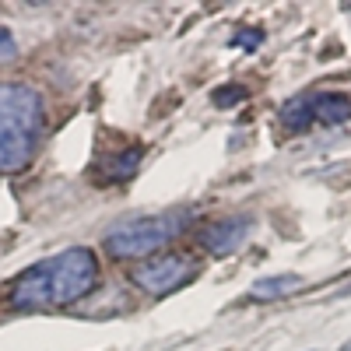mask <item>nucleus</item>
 <instances>
[{
  "label": "nucleus",
  "instance_id": "nucleus-11",
  "mask_svg": "<svg viewBox=\"0 0 351 351\" xmlns=\"http://www.w3.org/2000/svg\"><path fill=\"white\" fill-rule=\"evenodd\" d=\"M14 53H18L14 39H11L8 32H0V60H14Z\"/></svg>",
  "mask_w": 351,
  "mask_h": 351
},
{
  "label": "nucleus",
  "instance_id": "nucleus-12",
  "mask_svg": "<svg viewBox=\"0 0 351 351\" xmlns=\"http://www.w3.org/2000/svg\"><path fill=\"white\" fill-rule=\"evenodd\" d=\"M239 46H246V49H256L260 46V32H253V28H246V32H239V39H236Z\"/></svg>",
  "mask_w": 351,
  "mask_h": 351
},
{
  "label": "nucleus",
  "instance_id": "nucleus-1",
  "mask_svg": "<svg viewBox=\"0 0 351 351\" xmlns=\"http://www.w3.org/2000/svg\"><path fill=\"white\" fill-rule=\"evenodd\" d=\"M95 278H99L95 253L84 246H71L49 260H39L25 274H18V281L11 285V306L14 309H64V306H74L81 295H88Z\"/></svg>",
  "mask_w": 351,
  "mask_h": 351
},
{
  "label": "nucleus",
  "instance_id": "nucleus-10",
  "mask_svg": "<svg viewBox=\"0 0 351 351\" xmlns=\"http://www.w3.org/2000/svg\"><path fill=\"white\" fill-rule=\"evenodd\" d=\"M246 99V88L243 84H225V88H218V92H215V106H239Z\"/></svg>",
  "mask_w": 351,
  "mask_h": 351
},
{
  "label": "nucleus",
  "instance_id": "nucleus-5",
  "mask_svg": "<svg viewBox=\"0 0 351 351\" xmlns=\"http://www.w3.org/2000/svg\"><path fill=\"white\" fill-rule=\"evenodd\" d=\"M250 228H253V221L246 215H232V218H221V221H211L208 228H200L197 239H200V246L208 250V253L228 256V253H236L246 243Z\"/></svg>",
  "mask_w": 351,
  "mask_h": 351
},
{
  "label": "nucleus",
  "instance_id": "nucleus-3",
  "mask_svg": "<svg viewBox=\"0 0 351 351\" xmlns=\"http://www.w3.org/2000/svg\"><path fill=\"white\" fill-rule=\"evenodd\" d=\"M183 228H186V215H183V211L127 218V221H120V225H112V228H109L106 250H109L112 256H120V260L148 256V253L162 250L165 243H172Z\"/></svg>",
  "mask_w": 351,
  "mask_h": 351
},
{
  "label": "nucleus",
  "instance_id": "nucleus-7",
  "mask_svg": "<svg viewBox=\"0 0 351 351\" xmlns=\"http://www.w3.org/2000/svg\"><path fill=\"white\" fill-rule=\"evenodd\" d=\"M295 288H302V278L299 274H278V278H263L250 288V295L260 299V302H271V299H281V295H291Z\"/></svg>",
  "mask_w": 351,
  "mask_h": 351
},
{
  "label": "nucleus",
  "instance_id": "nucleus-8",
  "mask_svg": "<svg viewBox=\"0 0 351 351\" xmlns=\"http://www.w3.org/2000/svg\"><path fill=\"white\" fill-rule=\"evenodd\" d=\"M281 123L288 130H309L313 127V106H309V95H295L281 106Z\"/></svg>",
  "mask_w": 351,
  "mask_h": 351
},
{
  "label": "nucleus",
  "instance_id": "nucleus-4",
  "mask_svg": "<svg viewBox=\"0 0 351 351\" xmlns=\"http://www.w3.org/2000/svg\"><path fill=\"white\" fill-rule=\"evenodd\" d=\"M197 271L200 267L190 256H158L134 271V285L144 288L148 295H169V291H180L183 285H190Z\"/></svg>",
  "mask_w": 351,
  "mask_h": 351
},
{
  "label": "nucleus",
  "instance_id": "nucleus-6",
  "mask_svg": "<svg viewBox=\"0 0 351 351\" xmlns=\"http://www.w3.org/2000/svg\"><path fill=\"white\" fill-rule=\"evenodd\" d=\"M309 106H313V123L337 127V123L351 120V99L341 92H313Z\"/></svg>",
  "mask_w": 351,
  "mask_h": 351
},
{
  "label": "nucleus",
  "instance_id": "nucleus-9",
  "mask_svg": "<svg viewBox=\"0 0 351 351\" xmlns=\"http://www.w3.org/2000/svg\"><path fill=\"white\" fill-rule=\"evenodd\" d=\"M141 148H127V155L123 158H112L109 162V180H127V176H134L137 172V165H141Z\"/></svg>",
  "mask_w": 351,
  "mask_h": 351
},
{
  "label": "nucleus",
  "instance_id": "nucleus-2",
  "mask_svg": "<svg viewBox=\"0 0 351 351\" xmlns=\"http://www.w3.org/2000/svg\"><path fill=\"white\" fill-rule=\"evenodd\" d=\"M46 130L43 99L28 84H0V172H21Z\"/></svg>",
  "mask_w": 351,
  "mask_h": 351
}]
</instances>
